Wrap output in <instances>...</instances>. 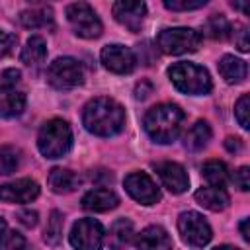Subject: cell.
I'll use <instances>...</instances> for the list:
<instances>
[{"mask_svg": "<svg viewBox=\"0 0 250 250\" xmlns=\"http://www.w3.org/2000/svg\"><path fill=\"white\" fill-rule=\"evenodd\" d=\"M82 123L98 137H111L125 125V109L111 98H94L84 105Z\"/></svg>", "mask_w": 250, "mask_h": 250, "instance_id": "cell-1", "label": "cell"}, {"mask_svg": "<svg viewBox=\"0 0 250 250\" xmlns=\"http://www.w3.org/2000/svg\"><path fill=\"white\" fill-rule=\"evenodd\" d=\"M184 125V111L176 104H158L145 115V129L148 137L160 145L172 143Z\"/></svg>", "mask_w": 250, "mask_h": 250, "instance_id": "cell-2", "label": "cell"}, {"mask_svg": "<svg viewBox=\"0 0 250 250\" xmlns=\"http://www.w3.org/2000/svg\"><path fill=\"white\" fill-rule=\"evenodd\" d=\"M168 76L176 86V90L189 96L207 94L211 90L209 72L195 62H174L168 68Z\"/></svg>", "mask_w": 250, "mask_h": 250, "instance_id": "cell-3", "label": "cell"}, {"mask_svg": "<svg viewBox=\"0 0 250 250\" xmlns=\"http://www.w3.org/2000/svg\"><path fill=\"white\" fill-rule=\"evenodd\" d=\"M39 152L45 158H61L72 146V131L66 121L51 119L47 121L37 135Z\"/></svg>", "mask_w": 250, "mask_h": 250, "instance_id": "cell-4", "label": "cell"}, {"mask_svg": "<svg viewBox=\"0 0 250 250\" xmlns=\"http://www.w3.org/2000/svg\"><path fill=\"white\" fill-rule=\"evenodd\" d=\"M156 45L166 55L193 53L201 45V35L191 27H166L158 33Z\"/></svg>", "mask_w": 250, "mask_h": 250, "instance_id": "cell-5", "label": "cell"}, {"mask_svg": "<svg viewBox=\"0 0 250 250\" xmlns=\"http://www.w3.org/2000/svg\"><path fill=\"white\" fill-rule=\"evenodd\" d=\"M47 80L57 90H72L84 82V68L72 57H59L49 64Z\"/></svg>", "mask_w": 250, "mask_h": 250, "instance_id": "cell-6", "label": "cell"}, {"mask_svg": "<svg viewBox=\"0 0 250 250\" xmlns=\"http://www.w3.org/2000/svg\"><path fill=\"white\" fill-rule=\"evenodd\" d=\"M66 18L70 27L74 29V33L78 37L84 39H94L100 37L102 33V21L98 18V14L94 12V8L86 2H74L66 8Z\"/></svg>", "mask_w": 250, "mask_h": 250, "instance_id": "cell-7", "label": "cell"}, {"mask_svg": "<svg viewBox=\"0 0 250 250\" xmlns=\"http://www.w3.org/2000/svg\"><path fill=\"white\" fill-rule=\"evenodd\" d=\"M178 230L182 234V240L193 248H203L213 236L209 223L195 211H186L178 217Z\"/></svg>", "mask_w": 250, "mask_h": 250, "instance_id": "cell-8", "label": "cell"}, {"mask_svg": "<svg viewBox=\"0 0 250 250\" xmlns=\"http://www.w3.org/2000/svg\"><path fill=\"white\" fill-rule=\"evenodd\" d=\"M70 244L76 250H100L104 244V227L96 219H78L70 230Z\"/></svg>", "mask_w": 250, "mask_h": 250, "instance_id": "cell-9", "label": "cell"}, {"mask_svg": "<svg viewBox=\"0 0 250 250\" xmlns=\"http://www.w3.org/2000/svg\"><path fill=\"white\" fill-rule=\"evenodd\" d=\"M123 186H125L127 193L143 205H154L156 201H160V189L156 188L152 178L145 172L127 174L125 180H123Z\"/></svg>", "mask_w": 250, "mask_h": 250, "instance_id": "cell-10", "label": "cell"}, {"mask_svg": "<svg viewBox=\"0 0 250 250\" xmlns=\"http://www.w3.org/2000/svg\"><path fill=\"white\" fill-rule=\"evenodd\" d=\"M102 62L104 66L109 70V72H115V74H129L135 64H137V59H135V53L125 47V45H105L102 49Z\"/></svg>", "mask_w": 250, "mask_h": 250, "instance_id": "cell-11", "label": "cell"}, {"mask_svg": "<svg viewBox=\"0 0 250 250\" xmlns=\"http://www.w3.org/2000/svg\"><path fill=\"white\" fill-rule=\"evenodd\" d=\"M39 195V186L35 180L21 178L0 186V199L6 203H29Z\"/></svg>", "mask_w": 250, "mask_h": 250, "instance_id": "cell-12", "label": "cell"}, {"mask_svg": "<svg viewBox=\"0 0 250 250\" xmlns=\"http://www.w3.org/2000/svg\"><path fill=\"white\" fill-rule=\"evenodd\" d=\"M111 12L121 25H125L131 31H139L143 25V20L146 16V6H145V2L119 0L111 6Z\"/></svg>", "mask_w": 250, "mask_h": 250, "instance_id": "cell-13", "label": "cell"}, {"mask_svg": "<svg viewBox=\"0 0 250 250\" xmlns=\"http://www.w3.org/2000/svg\"><path fill=\"white\" fill-rule=\"evenodd\" d=\"M156 172L164 188H168L172 193H184L189 186V178L178 162H160L156 164Z\"/></svg>", "mask_w": 250, "mask_h": 250, "instance_id": "cell-14", "label": "cell"}, {"mask_svg": "<svg viewBox=\"0 0 250 250\" xmlns=\"http://www.w3.org/2000/svg\"><path fill=\"white\" fill-rule=\"evenodd\" d=\"M119 203V197L107 189V188H96V189H90L88 193H84L82 197V207L88 209V211H96V213H104V211H109L113 207H117Z\"/></svg>", "mask_w": 250, "mask_h": 250, "instance_id": "cell-15", "label": "cell"}, {"mask_svg": "<svg viewBox=\"0 0 250 250\" xmlns=\"http://www.w3.org/2000/svg\"><path fill=\"white\" fill-rule=\"evenodd\" d=\"M139 250H172V238L162 227H146L137 236Z\"/></svg>", "mask_w": 250, "mask_h": 250, "instance_id": "cell-16", "label": "cell"}, {"mask_svg": "<svg viewBox=\"0 0 250 250\" xmlns=\"http://www.w3.org/2000/svg\"><path fill=\"white\" fill-rule=\"evenodd\" d=\"M25 107V94L16 90V86L0 84V117H16Z\"/></svg>", "mask_w": 250, "mask_h": 250, "instance_id": "cell-17", "label": "cell"}, {"mask_svg": "<svg viewBox=\"0 0 250 250\" xmlns=\"http://www.w3.org/2000/svg\"><path fill=\"white\" fill-rule=\"evenodd\" d=\"M195 201L209 211H223L229 205V193L223 188H215V186L199 188L195 191Z\"/></svg>", "mask_w": 250, "mask_h": 250, "instance_id": "cell-18", "label": "cell"}, {"mask_svg": "<svg viewBox=\"0 0 250 250\" xmlns=\"http://www.w3.org/2000/svg\"><path fill=\"white\" fill-rule=\"evenodd\" d=\"M219 72L221 76L225 78V82L229 84H238L246 78V62L242 59H236L234 55H225L221 61H219Z\"/></svg>", "mask_w": 250, "mask_h": 250, "instance_id": "cell-19", "label": "cell"}, {"mask_svg": "<svg viewBox=\"0 0 250 250\" xmlns=\"http://www.w3.org/2000/svg\"><path fill=\"white\" fill-rule=\"evenodd\" d=\"M47 182H49V188H51L55 193H70V191H74V189L78 188V184H80L78 176H76L74 172L66 170V168H53V170L49 172Z\"/></svg>", "mask_w": 250, "mask_h": 250, "instance_id": "cell-20", "label": "cell"}, {"mask_svg": "<svg viewBox=\"0 0 250 250\" xmlns=\"http://www.w3.org/2000/svg\"><path fill=\"white\" fill-rule=\"evenodd\" d=\"M45 55H47V43H45V39L41 35H31L25 41L20 59H21L23 64L31 66V64H39L45 59Z\"/></svg>", "mask_w": 250, "mask_h": 250, "instance_id": "cell-21", "label": "cell"}, {"mask_svg": "<svg viewBox=\"0 0 250 250\" xmlns=\"http://www.w3.org/2000/svg\"><path fill=\"white\" fill-rule=\"evenodd\" d=\"M131 240H133V223L129 219H117L109 229V236H107L109 246L113 250H121Z\"/></svg>", "mask_w": 250, "mask_h": 250, "instance_id": "cell-22", "label": "cell"}, {"mask_svg": "<svg viewBox=\"0 0 250 250\" xmlns=\"http://www.w3.org/2000/svg\"><path fill=\"white\" fill-rule=\"evenodd\" d=\"M20 21H21L23 27H29V29L53 25V10H51L49 6L23 10V12L20 14Z\"/></svg>", "mask_w": 250, "mask_h": 250, "instance_id": "cell-23", "label": "cell"}, {"mask_svg": "<svg viewBox=\"0 0 250 250\" xmlns=\"http://www.w3.org/2000/svg\"><path fill=\"white\" fill-rule=\"evenodd\" d=\"M211 141V127L207 121H195L191 125V129L186 133V148L189 150H201L207 143Z\"/></svg>", "mask_w": 250, "mask_h": 250, "instance_id": "cell-24", "label": "cell"}, {"mask_svg": "<svg viewBox=\"0 0 250 250\" xmlns=\"http://www.w3.org/2000/svg\"><path fill=\"white\" fill-rule=\"evenodd\" d=\"M201 174L215 188H223L229 182V170H227L225 162H221V160H207L201 168Z\"/></svg>", "mask_w": 250, "mask_h": 250, "instance_id": "cell-25", "label": "cell"}, {"mask_svg": "<svg viewBox=\"0 0 250 250\" xmlns=\"http://www.w3.org/2000/svg\"><path fill=\"white\" fill-rule=\"evenodd\" d=\"M203 29H205V33H207L211 39H227V37L230 35V31H232L229 20H227L223 14H213V16L205 21Z\"/></svg>", "mask_w": 250, "mask_h": 250, "instance_id": "cell-26", "label": "cell"}, {"mask_svg": "<svg viewBox=\"0 0 250 250\" xmlns=\"http://www.w3.org/2000/svg\"><path fill=\"white\" fill-rule=\"evenodd\" d=\"M62 238V213L61 211H53L49 215L47 227H45V242L51 246H57Z\"/></svg>", "mask_w": 250, "mask_h": 250, "instance_id": "cell-27", "label": "cell"}, {"mask_svg": "<svg viewBox=\"0 0 250 250\" xmlns=\"http://www.w3.org/2000/svg\"><path fill=\"white\" fill-rule=\"evenodd\" d=\"M18 166H20V150L12 145L0 146V174L8 176V174L16 172Z\"/></svg>", "mask_w": 250, "mask_h": 250, "instance_id": "cell-28", "label": "cell"}, {"mask_svg": "<svg viewBox=\"0 0 250 250\" xmlns=\"http://www.w3.org/2000/svg\"><path fill=\"white\" fill-rule=\"evenodd\" d=\"M248 111H250V98H248V94H242L234 105V115L242 129H248Z\"/></svg>", "mask_w": 250, "mask_h": 250, "instance_id": "cell-29", "label": "cell"}, {"mask_svg": "<svg viewBox=\"0 0 250 250\" xmlns=\"http://www.w3.org/2000/svg\"><path fill=\"white\" fill-rule=\"evenodd\" d=\"M0 250H25V240L16 230L6 232L4 238L0 240Z\"/></svg>", "mask_w": 250, "mask_h": 250, "instance_id": "cell-30", "label": "cell"}, {"mask_svg": "<svg viewBox=\"0 0 250 250\" xmlns=\"http://www.w3.org/2000/svg\"><path fill=\"white\" fill-rule=\"evenodd\" d=\"M207 0H164V6L174 12H184V10H197L205 6Z\"/></svg>", "mask_w": 250, "mask_h": 250, "instance_id": "cell-31", "label": "cell"}, {"mask_svg": "<svg viewBox=\"0 0 250 250\" xmlns=\"http://www.w3.org/2000/svg\"><path fill=\"white\" fill-rule=\"evenodd\" d=\"M234 43H236V47L242 51V53H246L248 49H250V43H248V27L246 25H234Z\"/></svg>", "mask_w": 250, "mask_h": 250, "instance_id": "cell-32", "label": "cell"}, {"mask_svg": "<svg viewBox=\"0 0 250 250\" xmlns=\"http://www.w3.org/2000/svg\"><path fill=\"white\" fill-rule=\"evenodd\" d=\"M232 182L238 186V189L248 191V188H250V170H248V166H240V168L234 172Z\"/></svg>", "mask_w": 250, "mask_h": 250, "instance_id": "cell-33", "label": "cell"}, {"mask_svg": "<svg viewBox=\"0 0 250 250\" xmlns=\"http://www.w3.org/2000/svg\"><path fill=\"white\" fill-rule=\"evenodd\" d=\"M14 45H16V35L10 33V31L0 29V59L6 57L14 49Z\"/></svg>", "mask_w": 250, "mask_h": 250, "instance_id": "cell-34", "label": "cell"}, {"mask_svg": "<svg viewBox=\"0 0 250 250\" xmlns=\"http://www.w3.org/2000/svg\"><path fill=\"white\" fill-rule=\"evenodd\" d=\"M20 70L18 68H8V70H4L2 72V76H0V84L2 86H16L18 82H20Z\"/></svg>", "mask_w": 250, "mask_h": 250, "instance_id": "cell-35", "label": "cell"}, {"mask_svg": "<svg viewBox=\"0 0 250 250\" xmlns=\"http://www.w3.org/2000/svg\"><path fill=\"white\" fill-rule=\"evenodd\" d=\"M18 219L21 221V225H25V227H35L37 225V211H31V209H21L20 213H18Z\"/></svg>", "mask_w": 250, "mask_h": 250, "instance_id": "cell-36", "label": "cell"}, {"mask_svg": "<svg viewBox=\"0 0 250 250\" xmlns=\"http://www.w3.org/2000/svg\"><path fill=\"white\" fill-rule=\"evenodd\" d=\"M150 92H152V84H150V82H141V84L135 86V96H137L139 100H145Z\"/></svg>", "mask_w": 250, "mask_h": 250, "instance_id": "cell-37", "label": "cell"}, {"mask_svg": "<svg viewBox=\"0 0 250 250\" xmlns=\"http://www.w3.org/2000/svg\"><path fill=\"white\" fill-rule=\"evenodd\" d=\"M225 146H227V150L236 152V150L242 148V143H240V139H236V137H229V139L225 141Z\"/></svg>", "mask_w": 250, "mask_h": 250, "instance_id": "cell-38", "label": "cell"}, {"mask_svg": "<svg viewBox=\"0 0 250 250\" xmlns=\"http://www.w3.org/2000/svg\"><path fill=\"white\" fill-rule=\"evenodd\" d=\"M240 232H242V238H244V240L250 238V234H248V219H244V221L240 223Z\"/></svg>", "mask_w": 250, "mask_h": 250, "instance_id": "cell-39", "label": "cell"}, {"mask_svg": "<svg viewBox=\"0 0 250 250\" xmlns=\"http://www.w3.org/2000/svg\"><path fill=\"white\" fill-rule=\"evenodd\" d=\"M232 8H236V10H242L244 14H248V8H246V4H242V2H232Z\"/></svg>", "mask_w": 250, "mask_h": 250, "instance_id": "cell-40", "label": "cell"}, {"mask_svg": "<svg viewBox=\"0 0 250 250\" xmlns=\"http://www.w3.org/2000/svg\"><path fill=\"white\" fill-rule=\"evenodd\" d=\"M4 234H6V221L0 217V240L4 238Z\"/></svg>", "mask_w": 250, "mask_h": 250, "instance_id": "cell-41", "label": "cell"}, {"mask_svg": "<svg viewBox=\"0 0 250 250\" xmlns=\"http://www.w3.org/2000/svg\"><path fill=\"white\" fill-rule=\"evenodd\" d=\"M213 250H238V248L229 246V244H223V246H217V248H213Z\"/></svg>", "mask_w": 250, "mask_h": 250, "instance_id": "cell-42", "label": "cell"}]
</instances>
